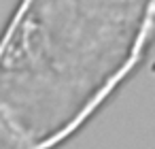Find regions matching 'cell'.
I'll use <instances>...</instances> for the list:
<instances>
[{"label": "cell", "instance_id": "1", "mask_svg": "<svg viewBox=\"0 0 155 149\" xmlns=\"http://www.w3.org/2000/svg\"><path fill=\"white\" fill-rule=\"evenodd\" d=\"M155 0H26L7 41L5 126L17 149L68 134L138 60Z\"/></svg>", "mask_w": 155, "mask_h": 149}]
</instances>
